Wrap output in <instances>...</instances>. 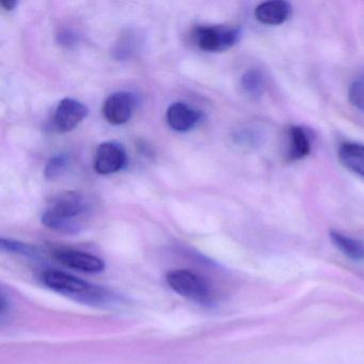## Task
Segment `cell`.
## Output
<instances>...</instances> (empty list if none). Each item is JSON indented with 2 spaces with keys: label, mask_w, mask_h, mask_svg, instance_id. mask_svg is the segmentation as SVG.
Masks as SVG:
<instances>
[{
  "label": "cell",
  "mask_w": 364,
  "mask_h": 364,
  "mask_svg": "<svg viewBox=\"0 0 364 364\" xmlns=\"http://www.w3.org/2000/svg\"><path fill=\"white\" fill-rule=\"evenodd\" d=\"M1 6L5 8L6 10H14V8L18 6V1L16 0H1Z\"/></svg>",
  "instance_id": "obj_18"
},
{
  "label": "cell",
  "mask_w": 364,
  "mask_h": 364,
  "mask_svg": "<svg viewBox=\"0 0 364 364\" xmlns=\"http://www.w3.org/2000/svg\"><path fill=\"white\" fill-rule=\"evenodd\" d=\"M55 259L65 267L87 272V274H100L106 268L105 262L101 257L84 251L74 249H58L54 252Z\"/></svg>",
  "instance_id": "obj_5"
},
{
  "label": "cell",
  "mask_w": 364,
  "mask_h": 364,
  "mask_svg": "<svg viewBox=\"0 0 364 364\" xmlns=\"http://www.w3.org/2000/svg\"><path fill=\"white\" fill-rule=\"evenodd\" d=\"M125 164L127 152L122 144L117 141L100 144L95 159V169L97 173L103 176L116 173L124 168Z\"/></svg>",
  "instance_id": "obj_6"
},
{
  "label": "cell",
  "mask_w": 364,
  "mask_h": 364,
  "mask_svg": "<svg viewBox=\"0 0 364 364\" xmlns=\"http://www.w3.org/2000/svg\"><path fill=\"white\" fill-rule=\"evenodd\" d=\"M330 238L336 248L340 249L345 255L353 259H364V242L349 237L340 232H330Z\"/></svg>",
  "instance_id": "obj_13"
},
{
  "label": "cell",
  "mask_w": 364,
  "mask_h": 364,
  "mask_svg": "<svg viewBox=\"0 0 364 364\" xmlns=\"http://www.w3.org/2000/svg\"><path fill=\"white\" fill-rule=\"evenodd\" d=\"M348 100L355 109L364 112V75L351 82L348 89Z\"/></svg>",
  "instance_id": "obj_15"
},
{
  "label": "cell",
  "mask_w": 364,
  "mask_h": 364,
  "mask_svg": "<svg viewBox=\"0 0 364 364\" xmlns=\"http://www.w3.org/2000/svg\"><path fill=\"white\" fill-rule=\"evenodd\" d=\"M0 249L3 251H7V252L26 255V257L36 255V249L33 247L24 244V242L8 240V238H1L0 240Z\"/></svg>",
  "instance_id": "obj_17"
},
{
  "label": "cell",
  "mask_w": 364,
  "mask_h": 364,
  "mask_svg": "<svg viewBox=\"0 0 364 364\" xmlns=\"http://www.w3.org/2000/svg\"><path fill=\"white\" fill-rule=\"evenodd\" d=\"M242 87L251 97H261L265 88V76L259 70H249L242 75Z\"/></svg>",
  "instance_id": "obj_14"
},
{
  "label": "cell",
  "mask_w": 364,
  "mask_h": 364,
  "mask_svg": "<svg viewBox=\"0 0 364 364\" xmlns=\"http://www.w3.org/2000/svg\"><path fill=\"white\" fill-rule=\"evenodd\" d=\"M201 117V112L182 102L172 104L167 110L168 124L180 133L193 129L200 122Z\"/></svg>",
  "instance_id": "obj_9"
},
{
  "label": "cell",
  "mask_w": 364,
  "mask_h": 364,
  "mask_svg": "<svg viewBox=\"0 0 364 364\" xmlns=\"http://www.w3.org/2000/svg\"><path fill=\"white\" fill-rule=\"evenodd\" d=\"M69 165V157L67 155H57L50 159L46 167V176L48 180L59 178Z\"/></svg>",
  "instance_id": "obj_16"
},
{
  "label": "cell",
  "mask_w": 364,
  "mask_h": 364,
  "mask_svg": "<svg viewBox=\"0 0 364 364\" xmlns=\"http://www.w3.org/2000/svg\"><path fill=\"white\" fill-rule=\"evenodd\" d=\"M87 210L88 208L82 193L65 191L53 198L42 215L41 221L48 229L75 234L84 228Z\"/></svg>",
  "instance_id": "obj_1"
},
{
  "label": "cell",
  "mask_w": 364,
  "mask_h": 364,
  "mask_svg": "<svg viewBox=\"0 0 364 364\" xmlns=\"http://www.w3.org/2000/svg\"><path fill=\"white\" fill-rule=\"evenodd\" d=\"M42 282L53 291L71 296L82 301H107L108 295L86 281L60 270H48L42 274Z\"/></svg>",
  "instance_id": "obj_3"
},
{
  "label": "cell",
  "mask_w": 364,
  "mask_h": 364,
  "mask_svg": "<svg viewBox=\"0 0 364 364\" xmlns=\"http://www.w3.org/2000/svg\"><path fill=\"white\" fill-rule=\"evenodd\" d=\"M255 16L262 24L276 26L283 24L291 18V7L289 3L282 0L266 1L257 6Z\"/></svg>",
  "instance_id": "obj_10"
},
{
  "label": "cell",
  "mask_w": 364,
  "mask_h": 364,
  "mask_svg": "<svg viewBox=\"0 0 364 364\" xmlns=\"http://www.w3.org/2000/svg\"><path fill=\"white\" fill-rule=\"evenodd\" d=\"M135 107V97L132 93L121 91L108 97L104 103L103 114L108 122L121 125L129 122Z\"/></svg>",
  "instance_id": "obj_8"
},
{
  "label": "cell",
  "mask_w": 364,
  "mask_h": 364,
  "mask_svg": "<svg viewBox=\"0 0 364 364\" xmlns=\"http://www.w3.org/2000/svg\"><path fill=\"white\" fill-rule=\"evenodd\" d=\"M240 38V29L231 26L199 27L193 33L198 48L208 53L225 52L233 48Z\"/></svg>",
  "instance_id": "obj_4"
},
{
  "label": "cell",
  "mask_w": 364,
  "mask_h": 364,
  "mask_svg": "<svg viewBox=\"0 0 364 364\" xmlns=\"http://www.w3.org/2000/svg\"><path fill=\"white\" fill-rule=\"evenodd\" d=\"M338 159L347 169L364 178V146L347 142L338 150Z\"/></svg>",
  "instance_id": "obj_11"
},
{
  "label": "cell",
  "mask_w": 364,
  "mask_h": 364,
  "mask_svg": "<svg viewBox=\"0 0 364 364\" xmlns=\"http://www.w3.org/2000/svg\"><path fill=\"white\" fill-rule=\"evenodd\" d=\"M170 289L176 294L202 306H213L217 294L212 283L191 269L170 270L166 276Z\"/></svg>",
  "instance_id": "obj_2"
},
{
  "label": "cell",
  "mask_w": 364,
  "mask_h": 364,
  "mask_svg": "<svg viewBox=\"0 0 364 364\" xmlns=\"http://www.w3.org/2000/svg\"><path fill=\"white\" fill-rule=\"evenodd\" d=\"M88 116V108L74 99H65L57 106L54 125L59 133L73 131Z\"/></svg>",
  "instance_id": "obj_7"
},
{
  "label": "cell",
  "mask_w": 364,
  "mask_h": 364,
  "mask_svg": "<svg viewBox=\"0 0 364 364\" xmlns=\"http://www.w3.org/2000/svg\"><path fill=\"white\" fill-rule=\"evenodd\" d=\"M311 152V141L306 131L300 127L289 129V157L291 161H299Z\"/></svg>",
  "instance_id": "obj_12"
}]
</instances>
